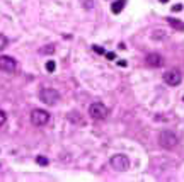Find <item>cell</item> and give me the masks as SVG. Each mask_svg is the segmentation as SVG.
<instances>
[{
  "label": "cell",
  "mask_w": 184,
  "mask_h": 182,
  "mask_svg": "<svg viewBox=\"0 0 184 182\" xmlns=\"http://www.w3.org/2000/svg\"><path fill=\"white\" fill-rule=\"evenodd\" d=\"M39 99L48 106H55L60 100V94H58V90H55L51 87H46V89H43L39 92Z\"/></svg>",
  "instance_id": "7a4b0ae2"
},
{
  "label": "cell",
  "mask_w": 184,
  "mask_h": 182,
  "mask_svg": "<svg viewBox=\"0 0 184 182\" xmlns=\"http://www.w3.org/2000/svg\"><path fill=\"white\" fill-rule=\"evenodd\" d=\"M92 49H94L95 53H99V55H106L104 48H101V46H97V44H94V46H92Z\"/></svg>",
  "instance_id": "2e32d148"
},
{
  "label": "cell",
  "mask_w": 184,
  "mask_h": 182,
  "mask_svg": "<svg viewBox=\"0 0 184 182\" xmlns=\"http://www.w3.org/2000/svg\"><path fill=\"white\" fill-rule=\"evenodd\" d=\"M158 143L162 148H167V150H172L179 145V138L175 136L172 131H162L158 134Z\"/></svg>",
  "instance_id": "6da1fadb"
},
{
  "label": "cell",
  "mask_w": 184,
  "mask_h": 182,
  "mask_svg": "<svg viewBox=\"0 0 184 182\" xmlns=\"http://www.w3.org/2000/svg\"><path fill=\"white\" fill-rule=\"evenodd\" d=\"M41 53H44V55H50V53H55V46H53V44H48V46H44V48L41 49Z\"/></svg>",
  "instance_id": "8fae6325"
},
{
  "label": "cell",
  "mask_w": 184,
  "mask_h": 182,
  "mask_svg": "<svg viewBox=\"0 0 184 182\" xmlns=\"http://www.w3.org/2000/svg\"><path fill=\"white\" fill-rule=\"evenodd\" d=\"M124 5H126V0H116L114 4L111 5V10H113V14H120L121 10L124 9Z\"/></svg>",
  "instance_id": "9c48e42d"
},
{
  "label": "cell",
  "mask_w": 184,
  "mask_h": 182,
  "mask_svg": "<svg viewBox=\"0 0 184 182\" xmlns=\"http://www.w3.org/2000/svg\"><path fill=\"white\" fill-rule=\"evenodd\" d=\"M160 2H162V4H165V2H169V0H160Z\"/></svg>",
  "instance_id": "44dd1931"
},
{
  "label": "cell",
  "mask_w": 184,
  "mask_h": 182,
  "mask_svg": "<svg viewBox=\"0 0 184 182\" xmlns=\"http://www.w3.org/2000/svg\"><path fill=\"white\" fill-rule=\"evenodd\" d=\"M111 165H113V169L118 170V172H124V170L130 167V160H128V157L126 155L118 153V155L111 157Z\"/></svg>",
  "instance_id": "5b68a950"
},
{
  "label": "cell",
  "mask_w": 184,
  "mask_h": 182,
  "mask_svg": "<svg viewBox=\"0 0 184 182\" xmlns=\"http://www.w3.org/2000/svg\"><path fill=\"white\" fill-rule=\"evenodd\" d=\"M152 38H157V39H165V34H164V31H157V32H154V36Z\"/></svg>",
  "instance_id": "9a60e30c"
},
{
  "label": "cell",
  "mask_w": 184,
  "mask_h": 182,
  "mask_svg": "<svg viewBox=\"0 0 184 182\" xmlns=\"http://www.w3.org/2000/svg\"><path fill=\"white\" fill-rule=\"evenodd\" d=\"M106 58H107V60H114L116 55H114V53H106Z\"/></svg>",
  "instance_id": "d6986e66"
},
{
  "label": "cell",
  "mask_w": 184,
  "mask_h": 182,
  "mask_svg": "<svg viewBox=\"0 0 184 182\" xmlns=\"http://www.w3.org/2000/svg\"><path fill=\"white\" fill-rule=\"evenodd\" d=\"M109 114V109L102 104V102H94L89 106V116L92 119H104Z\"/></svg>",
  "instance_id": "3957f363"
},
{
  "label": "cell",
  "mask_w": 184,
  "mask_h": 182,
  "mask_svg": "<svg viewBox=\"0 0 184 182\" xmlns=\"http://www.w3.org/2000/svg\"><path fill=\"white\" fill-rule=\"evenodd\" d=\"M172 10H174V12H181V10H182V5H181V4L172 5Z\"/></svg>",
  "instance_id": "ac0fdd59"
},
{
  "label": "cell",
  "mask_w": 184,
  "mask_h": 182,
  "mask_svg": "<svg viewBox=\"0 0 184 182\" xmlns=\"http://www.w3.org/2000/svg\"><path fill=\"white\" fill-rule=\"evenodd\" d=\"M181 80H182V75H181L179 70H167L165 73H164V82L167 83V85H171V87H175V85H179Z\"/></svg>",
  "instance_id": "8992f818"
},
{
  "label": "cell",
  "mask_w": 184,
  "mask_h": 182,
  "mask_svg": "<svg viewBox=\"0 0 184 182\" xmlns=\"http://www.w3.org/2000/svg\"><path fill=\"white\" fill-rule=\"evenodd\" d=\"M16 68H17V61L14 60L12 56H7V55L0 56V70H2V72L12 73V72H14Z\"/></svg>",
  "instance_id": "52a82bcc"
},
{
  "label": "cell",
  "mask_w": 184,
  "mask_h": 182,
  "mask_svg": "<svg viewBox=\"0 0 184 182\" xmlns=\"http://www.w3.org/2000/svg\"><path fill=\"white\" fill-rule=\"evenodd\" d=\"M118 65H120V66H123V68H124V66L128 65V63H126V60H120V61H118Z\"/></svg>",
  "instance_id": "ffe728a7"
},
{
  "label": "cell",
  "mask_w": 184,
  "mask_h": 182,
  "mask_svg": "<svg viewBox=\"0 0 184 182\" xmlns=\"http://www.w3.org/2000/svg\"><path fill=\"white\" fill-rule=\"evenodd\" d=\"M50 121V113L48 111H43V109H34L31 113V123L34 126H44Z\"/></svg>",
  "instance_id": "277c9868"
},
{
  "label": "cell",
  "mask_w": 184,
  "mask_h": 182,
  "mask_svg": "<svg viewBox=\"0 0 184 182\" xmlns=\"http://www.w3.org/2000/svg\"><path fill=\"white\" fill-rule=\"evenodd\" d=\"M55 68H56V63H55V61H51V60L46 61V70L50 72V73H51V72H55Z\"/></svg>",
  "instance_id": "7c38bea8"
},
{
  "label": "cell",
  "mask_w": 184,
  "mask_h": 182,
  "mask_svg": "<svg viewBox=\"0 0 184 182\" xmlns=\"http://www.w3.org/2000/svg\"><path fill=\"white\" fill-rule=\"evenodd\" d=\"M7 46V38L4 34H0V49H4Z\"/></svg>",
  "instance_id": "4fadbf2b"
},
{
  "label": "cell",
  "mask_w": 184,
  "mask_h": 182,
  "mask_svg": "<svg viewBox=\"0 0 184 182\" xmlns=\"http://www.w3.org/2000/svg\"><path fill=\"white\" fill-rule=\"evenodd\" d=\"M5 121H7V116H5V113L0 109V126H4Z\"/></svg>",
  "instance_id": "e0dca14e"
},
{
  "label": "cell",
  "mask_w": 184,
  "mask_h": 182,
  "mask_svg": "<svg viewBox=\"0 0 184 182\" xmlns=\"http://www.w3.org/2000/svg\"><path fill=\"white\" fill-rule=\"evenodd\" d=\"M145 63L148 66H152V68H158V66L164 65V58L158 55V53H148L145 58Z\"/></svg>",
  "instance_id": "ba28073f"
},
{
  "label": "cell",
  "mask_w": 184,
  "mask_h": 182,
  "mask_svg": "<svg viewBox=\"0 0 184 182\" xmlns=\"http://www.w3.org/2000/svg\"><path fill=\"white\" fill-rule=\"evenodd\" d=\"M167 22H169V26H172L174 29H177V31H184V24H182V21H179V19L169 17V19H167Z\"/></svg>",
  "instance_id": "30bf717a"
},
{
  "label": "cell",
  "mask_w": 184,
  "mask_h": 182,
  "mask_svg": "<svg viewBox=\"0 0 184 182\" xmlns=\"http://www.w3.org/2000/svg\"><path fill=\"white\" fill-rule=\"evenodd\" d=\"M36 162H38L39 165H48V158H46V157H41V155L36 158Z\"/></svg>",
  "instance_id": "5bb4252c"
}]
</instances>
